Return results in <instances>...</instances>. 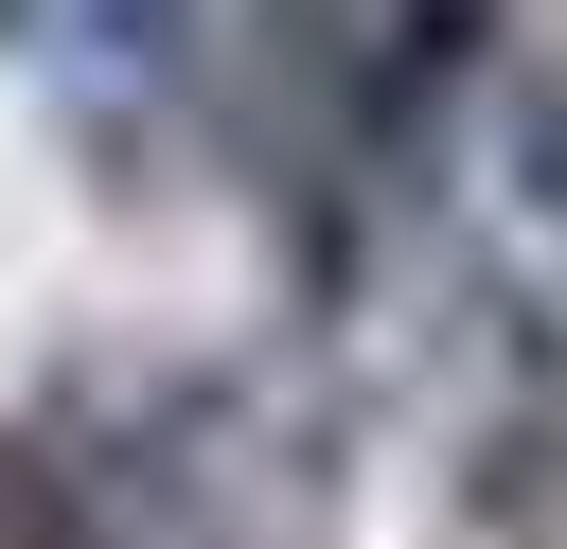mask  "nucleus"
Here are the masks:
<instances>
[{
	"label": "nucleus",
	"instance_id": "f257e3e1",
	"mask_svg": "<svg viewBox=\"0 0 567 549\" xmlns=\"http://www.w3.org/2000/svg\"><path fill=\"white\" fill-rule=\"evenodd\" d=\"M514 177H532V213L567 230V53H549V71L514 89Z\"/></svg>",
	"mask_w": 567,
	"mask_h": 549
}]
</instances>
